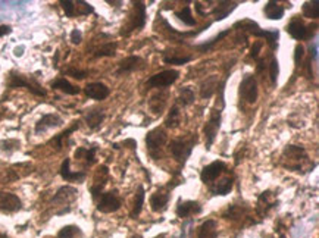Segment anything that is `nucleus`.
<instances>
[{"label":"nucleus","mask_w":319,"mask_h":238,"mask_svg":"<svg viewBox=\"0 0 319 238\" xmlns=\"http://www.w3.org/2000/svg\"><path fill=\"white\" fill-rule=\"evenodd\" d=\"M175 213H176V216L186 219V218L202 213V205L199 202H194V200H186V202L180 200L178 205H176V209H175Z\"/></svg>","instance_id":"obj_12"},{"label":"nucleus","mask_w":319,"mask_h":238,"mask_svg":"<svg viewBox=\"0 0 319 238\" xmlns=\"http://www.w3.org/2000/svg\"><path fill=\"white\" fill-rule=\"evenodd\" d=\"M287 32L296 40H306V25L300 19H293L287 25Z\"/></svg>","instance_id":"obj_19"},{"label":"nucleus","mask_w":319,"mask_h":238,"mask_svg":"<svg viewBox=\"0 0 319 238\" xmlns=\"http://www.w3.org/2000/svg\"><path fill=\"white\" fill-rule=\"evenodd\" d=\"M63 124V119L58 113H46L42 118L39 119L36 122V127H34V133L36 134H43L47 130L50 128H58Z\"/></svg>","instance_id":"obj_9"},{"label":"nucleus","mask_w":319,"mask_h":238,"mask_svg":"<svg viewBox=\"0 0 319 238\" xmlns=\"http://www.w3.org/2000/svg\"><path fill=\"white\" fill-rule=\"evenodd\" d=\"M104 118H106V115H104L103 109H90L86 113V124L88 125V128L96 130L102 125Z\"/></svg>","instance_id":"obj_18"},{"label":"nucleus","mask_w":319,"mask_h":238,"mask_svg":"<svg viewBox=\"0 0 319 238\" xmlns=\"http://www.w3.org/2000/svg\"><path fill=\"white\" fill-rule=\"evenodd\" d=\"M180 72L175 69H169V71H162L159 74L152 75L147 83L146 87L147 89H162V87H168L171 84H174L175 81L178 80Z\"/></svg>","instance_id":"obj_5"},{"label":"nucleus","mask_w":319,"mask_h":238,"mask_svg":"<svg viewBox=\"0 0 319 238\" xmlns=\"http://www.w3.org/2000/svg\"><path fill=\"white\" fill-rule=\"evenodd\" d=\"M65 74L73 76L75 80H84L87 76V71H81V69H75V68H69L65 71Z\"/></svg>","instance_id":"obj_42"},{"label":"nucleus","mask_w":319,"mask_h":238,"mask_svg":"<svg viewBox=\"0 0 319 238\" xmlns=\"http://www.w3.org/2000/svg\"><path fill=\"white\" fill-rule=\"evenodd\" d=\"M96 151H97V146H93L90 149H86V147H80L75 151V157L77 159H84L88 165H93L96 162Z\"/></svg>","instance_id":"obj_28"},{"label":"nucleus","mask_w":319,"mask_h":238,"mask_svg":"<svg viewBox=\"0 0 319 238\" xmlns=\"http://www.w3.org/2000/svg\"><path fill=\"white\" fill-rule=\"evenodd\" d=\"M141 68H145V60L141 59L140 56H128L124 60H121L116 75L134 72V71H138Z\"/></svg>","instance_id":"obj_14"},{"label":"nucleus","mask_w":319,"mask_h":238,"mask_svg":"<svg viewBox=\"0 0 319 238\" xmlns=\"http://www.w3.org/2000/svg\"><path fill=\"white\" fill-rule=\"evenodd\" d=\"M303 58H305V47L302 45H297L296 49H294V62H296V65H300V62H302Z\"/></svg>","instance_id":"obj_43"},{"label":"nucleus","mask_w":319,"mask_h":238,"mask_svg":"<svg viewBox=\"0 0 319 238\" xmlns=\"http://www.w3.org/2000/svg\"><path fill=\"white\" fill-rule=\"evenodd\" d=\"M284 156H289L293 161H300V159L305 157V149L300 147V146H293V144H290V146H287L284 149Z\"/></svg>","instance_id":"obj_35"},{"label":"nucleus","mask_w":319,"mask_h":238,"mask_svg":"<svg viewBox=\"0 0 319 238\" xmlns=\"http://www.w3.org/2000/svg\"><path fill=\"white\" fill-rule=\"evenodd\" d=\"M50 87L53 90H60V91H63L65 94H69V96H75V94H78L81 90L78 89V87H75L73 86L68 80H65V78H58V80H55L52 84H50Z\"/></svg>","instance_id":"obj_23"},{"label":"nucleus","mask_w":319,"mask_h":238,"mask_svg":"<svg viewBox=\"0 0 319 238\" xmlns=\"http://www.w3.org/2000/svg\"><path fill=\"white\" fill-rule=\"evenodd\" d=\"M276 205H278V202L274 200L272 193H271V191H265V193H262L261 195H259V199H258L256 210H258V213H259L261 218H265V216L268 215V212L272 208H275Z\"/></svg>","instance_id":"obj_16"},{"label":"nucleus","mask_w":319,"mask_h":238,"mask_svg":"<svg viewBox=\"0 0 319 238\" xmlns=\"http://www.w3.org/2000/svg\"><path fill=\"white\" fill-rule=\"evenodd\" d=\"M190 60H191L190 56H184V58H175V56L168 58V56H165L163 58V62L165 63H169V65H184V63H187Z\"/></svg>","instance_id":"obj_41"},{"label":"nucleus","mask_w":319,"mask_h":238,"mask_svg":"<svg viewBox=\"0 0 319 238\" xmlns=\"http://www.w3.org/2000/svg\"><path fill=\"white\" fill-rule=\"evenodd\" d=\"M240 99H243L247 103L253 104L258 100L259 96V90H258V83L255 80L253 75H246L240 84V90H238Z\"/></svg>","instance_id":"obj_6"},{"label":"nucleus","mask_w":319,"mask_h":238,"mask_svg":"<svg viewBox=\"0 0 319 238\" xmlns=\"http://www.w3.org/2000/svg\"><path fill=\"white\" fill-rule=\"evenodd\" d=\"M11 32H12V27L11 25H0V37L8 35Z\"/></svg>","instance_id":"obj_46"},{"label":"nucleus","mask_w":319,"mask_h":238,"mask_svg":"<svg viewBox=\"0 0 319 238\" xmlns=\"http://www.w3.org/2000/svg\"><path fill=\"white\" fill-rule=\"evenodd\" d=\"M153 238H166V235H165V234H159V235H156V237Z\"/></svg>","instance_id":"obj_48"},{"label":"nucleus","mask_w":319,"mask_h":238,"mask_svg":"<svg viewBox=\"0 0 319 238\" xmlns=\"http://www.w3.org/2000/svg\"><path fill=\"white\" fill-rule=\"evenodd\" d=\"M78 127H80V124H78V122H75L73 127H69V128H68V130H65L63 133L55 135V137L50 140V144H52V146H55V149L56 150H60L62 147H63V141H65L66 138H69V135L73 134L74 131H77V130H78Z\"/></svg>","instance_id":"obj_25"},{"label":"nucleus","mask_w":319,"mask_h":238,"mask_svg":"<svg viewBox=\"0 0 319 238\" xmlns=\"http://www.w3.org/2000/svg\"><path fill=\"white\" fill-rule=\"evenodd\" d=\"M194 144H196V138H175L169 144V151L178 164L184 165L189 161Z\"/></svg>","instance_id":"obj_1"},{"label":"nucleus","mask_w":319,"mask_h":238,"mask_svg":"<svg viewBox=\"0 0 319 238\" xmlns=\"http://www.w3.org/2000/svg\"><path fill=\"white\" fill-rule=\"evenodd\" d=\"M231 32V30L228 28V30H225V31H221L218 35H215L214 38H210V40H207L206 43H203V45H200V46H197L199 47V50H210L212 47H214V45H217L218 42H221L222 38H225L228 34Z\"/></svg>","instance_id":"obj_36"},{"label":"nucleus","mask_w":319,"mask_h":238,"mask_svg":"<svg viewBox=\"0 0 319 238\" xmlns=\"http://www.w3.org/2000/svg\"><path fill=\"white\" fill-rule=\"evenodd\" d=\"M278 75H279V65H278V59L272 56L271 63H269V76H271V83L272 86H275L278 81Z\"/></svg>","instance_id":"obj_39"},{"label":"nucleus","mask_w":319,"mask_h":238,"mask_svg":"<svg viewBox=\"0 0 319 238\" xmlns=\"http://www.w3.org/2000/svg\"><path fill=\"white\" fill-rule=\"evenodd\" d=\"M22 50H24V46L16 47V49H15V56H21V55H22Z\"/></svg>","instance_id":"obj_47"},{"label":"nucleus","mask_w":319,"mask_h":238,"mask_svg":"<svg viewBox=\"0 0 319 238\" xmlns=\"http://www.w3.org/2000/svg\"><path fill=\"white\" fill-rule=\"evenodd\" d=\"M180 122H181V110H180V107L176 104H174L172 109L169 110L168 118L165 121V125L168 128H176L180 125Z\"/></svg>","instance_id":"obj_31"},{"label":"nucleus","mask_w":319,"mask_h":238,"mask_svg":"<svg viewBox=\"0 0 319 238\" xmlns=\"http://www.w3.org/2000/svg\"><path fill=\"white\" fill-rule=\"evenodd\" d=\"M81 40H83V32L81 31L77 30V28L71 31V43L73 45H80Z\"/></svg>","instance_id":"obj_45"},{"label":"nucleus","mask_w":319,"mask_h":238,"mask_svg":"<svg viewBox=\"0 0 319 238\" xmlns=\"http://www.w3.org/2000/svg\"><path fill=\"white\" fill-rule=\"evenodd\" d=\"M60 6L68 18H75V3L71 0H60Z\"/></svg>","instance_id":"obj_40"},{"label":"nucleus","mask_w":319,"mask_h":238,"mask_svg":"<svg viewBox=\"0 0 319 238\" xmlns=\"http://www.w3.org/2000/svg\"><path fill=\"white\" fill-rule=\"evenodd\" d=\"M169 199H171V190L169 187L166 188H160L156 193L152 194L150 197V208L153 212H163L165 209L168 208V203H169Z\"/></svg>","instance_id":"obj_11"},{"label":"nucleus","mask_w":319,"mask_h":238,"mask_svg":"<svg viewBox=\"0 0 319 238\" xmlns=\"http://www.w3.org/2000/svg\"><path fill=\"white\" fill-rule=\"evenodd\" d=\"M8 87L9 89H21V87H24V89L29 90L32 94L42 96V97H44L47 94L46 90L34 78H27L22 74H16V72H11V75H9Z\"/></svg>","instance_id":"obj_2"},{"label":"nucleus","mask_w":319,"mask_h":238,"mask_svg":"<svg viewBox=\"0 0 319 238\" xmlns=\"http://www.w3.org/2000/svg\"><path fill=\"white\" fill-rule=\"evenodd\" d=\"M145 187L140 185L138 190H137V193H135V197H134V209H132V213H131L132 218H137L140 215V212L143 209V205H145Z\"/></svg>","instance_id":"obj_29"},{"label":"nucleus","mask_w":319,"mask_h":238,"mask_svg":"<svg viewBox=\"0 0 319 238\" xmlns=\"http://www.w3.org/2000/svg\"><path fill=\"white\" fill-rule=\"evenodd\" d=\"M121 208V200L118 197L116 191L102 193L97 202V210L102 213H114Z\"/></svg>","instance_id":"obj_7"},{"label":"nucleus","mask_w":319,"mask_h":238,"mask_svg":"<svg viewBox=\"0 0 319 238\" xmlns=\"http://www.w3.org/2000/svg\"><path fill=\"white\" fill-rule=\"evenodd\" d=\"M22 208L21 199L14 193L0 191V210L2 212H16Z\"/></svg>","instance_id":"obj_13"},{"label":"nucleus","mask_w":319,"mask_h":238,"mask_svg":"<svg viewBox=\"0 0 319 238\" xmlns=\"http://www.w3.org/2000/svg\"><path fill=\"white\" fill-rule=\"evenodd\" d=\"M21 147V143L18 140H14V138H9V140H3L0 141V150L2 151H8V153H12L15 150H18Z\"/></svg>","instance_id":"obj_38"},{"label":"nucleus","mask_w":319,"mask_h":238,"mask_svg":"<svg viewBox=\"0 0 319 238\" xmlns=\"http://www.w3.org/2000/svg\"><path fill=\"white\" fill-rule=\"evenodd\" d=\"M232 184H234L232 178L221 179V181H218L217 184H214L210 187V191H212V194H215V195H227V194L231 191Z\"/></svg>","instance_id":"obj_27"},{"label":"nucleus","mask_w":319,"mask_h":238,"mask_svg":"<svg viewBox=\"0 0 319 238\" xmlns=\"http://www.w3.org/2000/svg\"><path fill=\"white\" fill-rule=\"evenodd\" d=\"M146 5L143 2H135L134 3V12L131 15V21L128 24V31L125 32V35H128L132 30H141L146 25Z\"/></svg>","instance_id":"obj_8"},{"label":"nucleus","mask_w":319,"mask_h":238,"mask_svg":"<svg viewBox=\"0 0 319 238\" xmlns=\"http://www.w3.org/2000/svg\"><path fill=\"white\" fill-rule=\"evenodd\" d=\"M176 16H178L186 25H189V27H194V25H196V19L191 15V9H190L189 6H186L183 11H180V12L176 14Z\"/></svg>","instance_id":"obj_37"},{"label":"nucleus","mask_w":319,"mask_h":238,"mask_svg":"<svg viewBox=\"0 0 319 238\" xmlns=\"http://www.w3.org/2000/svg\"><path fill=\"white\" fill-rule=\"evenodd\" d=\"M218 83H219V80H218L217 75H210L209 78H206L202 84V89H200V96L203 99H210L217 93Z\"/></svg>","instance_id":"obj_20"},{"label":"nucleus","mask_w":319,"mask_h":238,"mask_svg":"<svg viewBox=\"0 0 319 238\" xmlns=\"http://www.w3.org/2000/svg\"><path fill=\"white\" fill-rule=\"evenodd\" d=\"M116 47H118V45H116L115 42L104 43V45L100 46V47L94 52V56H96V58H109V56H115Z\"/></svg>","instance_id":"obj_30"},{"label":"nucleus","mask_w":319,"mask_h":238,"mask_svg":"<svg viewBox=\"0 0 319 238\" xmlns=\"http://www.w3.org/2000/svg\"><path fill=\"white\" fill-rule=\"evenodd\" d=\"M263 14L268 19H272V21H278L284 16V8L279 6L276 2H268L263 8Z\"/></svg>","instance_id":"obj_22"},{"label":"nucleus","mask_w":319,"mask_h":238,"mask_svg":"<svg viewBox=\"0 0 319 238\" xmlns=\"http://www.w3.org/2000/svg\"><path fill=\"white\" fill-rule=\"evenodd\" d=\"M221 121H222V110L219 107H215L210 113V118L206 122V125L203 127V134L206 138V150H209L212 147L215 138H217L218 131L221 128Z\"/></svg>","instance_id":"obj_4"},{"label":"nucleus","mask_w":319,"mask_h":238,"mask_svg":"<svg viewBox=\"0 0 319 238\" xmlns=\"http://www.w3.org/2000/svg\"><path fill=\"white\" fill-rule=\"evenodd\" d=\"M84 93L87 97L93 99V100H104L111 94V90L103 83H90L86 86Z\"/></svg>","instance_id":"obj_15"},{"label":"nucleus","mask_w":319,"mask_h":238,"mask_svg":"<svg viewBox=\"0 0 319 238\" xmlns=\"http://www.w3.org/2000/svg\"><path fill=\"white\" fill-rule=\"evenodd\" d=\"M81 235H83V232H81L80 226H77V225H66L58 232V238H77L81 237Z\"/></svg>","instance_id":"obj_33"},{"label":"nucleus","mask_w":319,"mask_h":238,"mask_svg":"<svg viewBox=\"0 0 319 238\" xmlns=\"http://www.w3.org/2000/svg\"><path fill=\"white\" fill-rule=\"evenodd\" d=\"M77 190L74 188V187H62V188H59L58 193L55 194V197H53V200H52V203H56V202H60V203H68V202H73L74 199L77 197Z\"/></svg>","instance_id":"obj_24"},{"label":"nucleus","mask_w":319,"mask_h":238,"mask_svg":"<svg viewBox=\"0 0 319 238\" xmlns=\"http://www.w3.org/2000/svg\"><path fill=\"white\" fill-rule=\"evenodd\" d=\"M303 15L306 18H312V19H318L319 16V2L313 0V2H306L303 5Z\"/></svg>","instance_id":"obj_34"},{"label":"nucleus","mask_w":319,"mask_h":238,"mask_svg":"<svg viewBox=\"0 0 319 238\" xmlns=\"http://www.w3.org/2000/svg\"><path fill=\"white\" fill-rule=\"evenodd\" d=\"M197 238H218V223L214 219L202 223L197 231Z\"/></svg>","instance_id":"obj_21"},{"label":"nucleus","mask_w":319,"mask_h":238,"mask_svg":"<svg viewBox=\"0 0 319 238\" xmlns=\"http://www.w3.org/2000/svg\"><path fill=\"white\" fill-rule=\"evenodd\" d=\"M168 141V135L162 130V128H155L152 131H149L146 135V146L150 153V156L153 159H158L160 156V151L163 149V146Z\"/></svg>","instance_id":"obj_3"},{"label":"nucleus","mask_w":319,"mask_h":238,"mask_svg":"<svg viewBox=\"0 0 319 238\" xmlns=\"http://www.w3.org/2000/svg\"><path fill=\"white\" fill-rule=\"evenodd\" d=\"M227 169V166L224 162L221 161H215L212 164H209L207 166H204L200 172V179L203 184H212L215 179H218V177L222 175V172Z\"/></svg>","instance_id":"obj_10"},{"label":"nucleus","mask_w":319,"mask_h":238,"mask_svg":"<svg viewBox=\"0 0 319 238\" xmlns=\"http://www.w3.org/2000/svg\"><path fill=\"white\" fill-rule=\"evenodd\" d=\"M194 99H196V96H194V90L191 89V87H183V89L180 90V96H178V102L183 104V106H190L191 103H194Z\"/></svg>","instance_id":"obj_32"},{"label":"nucleus","mask_w":319,"mask_h":238,"mask_svg":"<svg viewBox=\"0 0 319 238\" xmlns=\"http://www.w3.org/2000/svg\"><path fill=\"white\" fill-rule=\"evenodd\" d=\"M262 46H263V42H261V40H258V42L253 43V46H252V52H250V56H252L253 59H258V58H259Z\"/></svg>","instance_id":"obj_44"},{"label":"nucleus","mask_w":319,"mask_h":238,"mask_svg":"<svg viewBox=\"0 0 319 238\" xmlns=\"http://www.w3.org/2000/svg\"><path fill=\"white\" fill-rule=\"evenodd\" d=\"M235 8H237V3H230V2H221V3H218L217 9L214 11L215 19H217V21L225 19Z\"/></svg>","instance_id":"obj_26"},{"label":"nucleus","mask_w":319,"mask_h":238,"mask_svg":"<svg viewBox=\"0 0 319 238\" xmlns=\"http://www.w3.org/2000/svg\"><path fill=\"white\" fill-rule=\"evenodd\" d=\"M71 161L66 157L63 162H62V166H60V177L65 179V181H71V182H83L86 179V172H73L71 168Z\"/></svg>","instance_id":"obj_17"},{"label":"nucleus","mask_w":319,"mask_h":238,"mask_svg":"<svg viewBox=\"0 0 319 238\" xmlns=\"http://www.w3.org/2000/svg\"><path fill=\"white\" fill-rule=\"evenodd\" d=\"M131 238H143V237H141V235H138V234H135V235H132Z\"/></svg>","instance_id":"obj_49"}]
</instances>
